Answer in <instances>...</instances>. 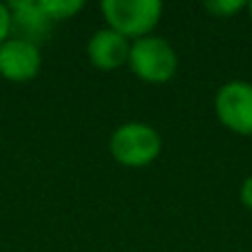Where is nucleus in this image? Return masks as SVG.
<instances>
[{
	"label": "nucleus",
	"mask_w": 252,
	"mask_h": 252,
	"mask_svg": "<svg viewBox=\"0 0 252 252\" xmlns=\"http://www.w3.org/2000/svg\"><path fill=\"white\" fill-rule=\"evenodd\" d=\"M215 111L219 122L232 133L252 135V82H226L215 95Z\"/></svg>",
	"instance_id": "20e7f679"
},
{
	"label": "nucleus",
	"mask_w": 252,
	"mask_h": 252,
	"mask_svg": "<svg viewBox=\"0 0 252 252\" xmlns=\"http://www.w3.org/2000/svg\"><path fill=\"white\" fill-rule=\"evenodd\" d=\"M42 56L35 42L9 35L0 44V75L9 82H29L40 73Z\"/></svg>",
	"instance_id": "39448f33"
},
{
	"label": "nucleus",
	"mask_w": 252,
	"mask_h": 252,
	"mask_svg": "<svg viewBox=\"0 0 252 252\" xmlns=\"http://www.w3.org/2000/svg\"><path fill=\"white\" fill-rule=\"evenodd\" d=\"M111 155L128 168H142L157 159L161 151V137L153 126L144 122H126L111 135Z\"/></svg>",
	"instance_id": "f257e3e1"
},
{
	"label": "nucleus",
	"mask_w": 252,
	"mask_h": 252,
	"mask_svg": "<svg viewBox=\"0 0 252 252\" xmlns=\"http://www.w3.org/2000/svg\"><path fill=\"white\" fill-rule=\"evenodd\" d=\"M102 13L109 29L128 38H146L161 18L159 0H104Z\"/></svg>",
	"instance_id": "f03ea898"
},
{
	"label": "nucleus",
	"mask_w": 252,
	"mask_h": 252,
	"mask_svg": "<svg viewBox=\"0 0 252 252\" xmlns=\"http://www.w3.org/2000/svg\"><path fill=\"white\" fill-rule=\"evenodd\" d=\"M11 35V11H9V4L0 2V44Z\"/></svg>",
	"instance_id": "9d476101"
},
{
	"label": "nucleus",
	"mask_w": 252,
	"mask_h": 252,
	"mask_svg": "<svg viewBox=\"0 0 252 252\" xmlns=\"http://www.w3.org/2000/svg\"><path fill=\"white\" fill-rule=\"evenodd\" d=\"M9 11H11V31H13V27H18L22 31L20 38L31 40V42H35L33 35L47 33V29L51 27V20L42 13L38 2H25V0L11 2L9 4Z\"/></svg>",
	"instance_id": "0eeeda50"
},
{
	"label": "nucleus",
	"mask_w": 252,
	"mask_h": 252,
	"mask_svg": "<svg viewBox=\"0 0 252 252\" xmlns=\"http://www.w3.org/2000/svg\"><path fill=\"white\" fill-rule=\"evenodd\" d=\"M128 66L139 80L151 84L168 82L177 71V53L157 35H146L130 44Z\"/></svg>",
	"instance_id": "7ed1b4c3"
},
{
	"label": "nucleus",
	"mask_w": 252,
	"mask_h": 252,
	"mask_svg": "<svg viewBox=\"0 0 252 252\" xmlns=\"http://www.w3.org/2000/svg\"><path fill=\"white\" fill-rule=\"evenodd\" d=\"M128 53H130V42L122 33L109 29V27L97 29L89 38L87 44V56L91 60V64L102 71L120 69L122 64L128 62Z\"/></svg>",
	"instance_id": "423d86ee"
},
{
	"label": "nucleus",
	"mask_w": 252,
	"mask_h": 252,
	"mask_svg": "<svg viewBox=\"0 0 252 252\" xmlns=\"http://www.w3.org/2000/svg\"><path fill=\"white\" fill-rule=\"evenodd\" d=\"M38 4H40V9H42V13L51 22L73 18L75 13L84 9L82 0H38Z\"/></svg>",
	"instance_id": "6e6552de"
},
{
	"label": "nucleus",
	"mask_w": 252,
	"mask_h": 252,
	"mask_svg": "<svg viewBox=\"0 0 252 252\" xmlns=\"http://www.w3.org/2000/svg\"><path fill=\"white\" fill-rule=\"evenodd\" d=\"M204 7L208 9L213 16L228 18V16H232V13L246 9V7H248V2H244V0H208Z\"/></svg>",
	"instance_id": "1a4fd4ad"
},
{
	"label": "nucleus",
	"mask_w": 252,
	"mask_h": 252,
	"mask_svg": "<svg viewBox=\"0 0 252 252\" xmlns=\"http://www.w3.org/2000/svg\"><path fill=\"white\" fill-rule=\"evenodd\" d=\"M241 201H244L246 208L252 210V175L244 182V186H241Z\"/></svg>",
	"instance_id": "9b49d317"
},
{
	"label": "nucleus",
	"mask_w": 252,
	"mask_h": 252,
	"mask_svg": "<svg viewBox=\"0 0 252 252\" xmlns=\"http://www.w3.org/2000/svg\"><path fill=\"white\" fill-rule=\"evenodd\" d=\"M246 9H248V13H250V20H252V2H248V7H246Z\"/></svg>",
	"instance_id": "f8f14e48"
}]
</instances>
